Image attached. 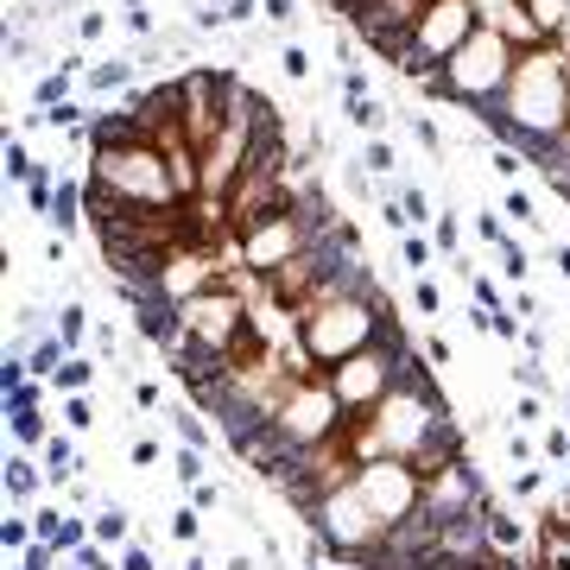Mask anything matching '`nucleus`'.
<instances>
[{"label":"nucleus","instance_id":"obj_6","mask_svg":"<svg viewBox=\"0 0 570 570\" xmlns=\"http://www.w3.org/2000/svg\"><path fill=\"white\" fill-rule=\"evenodd\" d=\"M482 26V13H475V0H425V13H419V26H412L406 51H400V77L412 82H431L438 70H444L450 58H456V45L469 39Z\"/></svg>","mask_w":570,"mask_h":570},{"label":"nucleus","instance_id":"obj_21","mask_svg":"<svg viewBox=\"0 0 570 570\" xmlns=\"http://www.w3.org/2000/svg\"><path fill=\"white\" fill-rule=\"evenodd\" d=\"M489 171L501 184H520V171H527V153H520V146H494L489 153Z\"/></svg>","mask_w":570,"mask_h":570},{"label":"nucleus","instance_id":"obj_44","mask_svg":"<svg viewBox=\"0 0 570 570\" xmlns=\"http://www.w3.org/2000/svg\"><path fill=\"white\" fill-rule=\"evenodd\" d=\"M127 7H146V0H127Z\"/></svg>","mask_w":570,"mask_h":570},{"label":"nucleus","instance_id":"obj_42","mask_svg":"<svg viewBox=\"0 0 570 570\" xmlns=\"http://www.w3.org/2000/svg\"><path fill=\"white\" fill-rule=\"evenodd\" d=\"M551 261H558V273L570 279V242H558V247H551Z\"/></svg>","mask_w":570,"mask_h":570},{"label":"nucleus","instance_id":"obj_10","mask_svg":"<svg viewBox=\"0 0 570 570\" xmlns=\"http://www.w3.org/2000/svg\"><path fill=\"white\" fill-rule=\"evenodd\" d=\"M355 489H362V501L387 527H406V520H419V508H425V475L406 463V456H381V463H362L355 469Z\"/></svg>","mask_w":570,"mask_h":570},{"label":"nucleus","instance_id":"obj_32","mask_svg":"<svg viewBox=\"0 0 570 570\" xmlns=\"http://www.w3.org/2000/svg\"><path fill=\"white\" fill-rule=\"evenodd\" d=\"M63 425H70V431H89V425H96V419H89V400H82V393H70V400H63Z\"/></svg>","mask_w":570,"mask_h":570},{"label":"nucleus","instance_id":"obj_43","mask_svg":"<svg viewBox=\"0 0 570 570\" xmlns=\"http://www.w3.org/2000/svg\"><path fill=\"white\" fill-rule=\"evenodd\" d=\"M184 570H209V558H190V564H184Z\"/></svg>","mask_w":570,"mask_h":570},{"label":"nucleus","instance_id":"obj_27","mask_svg":"<svg viewBox=\"0 0 570 570\" xmlns=\"http://www.w3.org/2000/svg\"><path fill=\"white\" fill-rule=\"evenodd\" d=\"M279 70H285V82H305V77H311V51H305V45H285V51H279Z\"/></svg>","mask_w":570,"mask_h":570},{"label":"nucleus","instance_id":"obj_15","mask_svg":"<svg viewBox=\"0 0 570 570\" xmlns=\"http://www.w3.org/2000/svg\"><path fill=\"white\" fill-rule=\"evenodd\" d=\"M527 13H532V26L558 45V32H564V20H570V0H527Z\"/></svg>","mask_w":570,"mask_h":570},{"label":"nucleus","instance_id":"obj_36","mask_svg":"<svg viewBox=\"0 0 570 570\" xmlns=\"http://www.w3.org/2000/svg\"><path fill=\"white\" fill-rule=\"evenodd\" d=\"M546 456H551V463H564V456H570V431H564V425L546 431Z\"/></svg>","mask_w":570,"mask_h":570},{"label":"nucleus","instance_id":"obj_29","mask_svg":"<svg viewBox=\"0 0 570 570\" xmlns=\"http://www.w3.org/2000/svg\"><path fill=\"white\" fill-rule=\"evenodd\" d=\"M475 235H482V242H508V228H501V209H475Z\"/></svg>","mask_w":570,"mask_h":570},{"label":"nucleus","instance_id":"obj_5","mask_svg":"<svg viewBox=\"0 0 570 570\" xmlns=\"http://www.w3.org/2000/svg\"><path fill=\"white\" fill-rule=\"evenodd\" d=\"M305 520H311V532H317V539H324V546L336 551V558H374V551H381V546L393 539V527L362 501L355 475L317 494V508H311Z\"/></svg>","mask_w":570,"mask_h":570},{"label":"nucleus","instance_id":"obj_18","mask_svg":"<svg viewBox=\"0 0 570 570\" xmlns=\"http://www.w3.org/2000/svg\"><path fill=\"white\" fill-rule=\"evenodd\" d=\"M51 223H58V228H77V223H82V190H77L70 178H63L58 197H51Z\"/></svg>","mask_w":570,"mask_h":570},{"label":"nucleus","instance_id":"obj_7","mask_svg":"<svg viewBox=\"0 0 570 570\" xmlns=\"http://www.w3.org/2000/svg\"><path fill=\"white\" fill-rule=\"evenodd\" d=\"M235 235H242L235 247H242V266H247V273H254V279H279L285 266L305 261L311 242H317V235H330V228H317L298 204H285V209H273V216H261V223L235 228Z\"/></svg>","mask_w":570,"mask_h":570},{"label":"nucleus","instance_id":"obj_3","mask_svg":"<svg viewBox=\"0 0 570 570\" xmlns=\"http://www.w3.org/2000/svg\"><path fill=\"white\" fill-rule=\"evenodd\" d=\"M513 63H520V45H513L501 26H475V32L456 45V58H450L425 89H431V96H444L450 108L494 115L501 96H508V82H513Z\"/></svg>","mask_w":570,"mask_h":570},{"label":"nucleus","instance_id":"obj_40","mask_svg":"<svg viewBox=\"0 0 570 570\" xmlns=\"http://www.w3.org/2000/svg\"><path fill=\"white\" fill-rule=\"evenodd\" d=\"M134 463L153 469V463H159V444H153V438H140V444H134Z\"/></svg>","mask_w":570,"mask_h":570},{"label":"nucleus","instance_id":"obj_16","mask_svg":"<svg viewBox=\"0 0 570 570\" xmlns=\"http://www.w3.org/2000/svg\"><path fill=\"white\" fill-rule=\"evenodd\" d=\"M431 254H438V247H431V235H419V228H412V235H400V266H406L412 279H425Z\"/></svg>","mask_w":570,"mask_h":570},{"label":"nucleus","instance_id":"obj_17","mask_svg":"<svg viewBox=\"0 0 570 570\" xmlns=\"http://www.w3.org/2000/svg\"><path fill=\"white\" fill-rule=\"evenodd\" d=\"M82 82H89V89H127V82H134V63L127 58H108V63H96V70H82Z\"/></svg>","mask_w":570,"mask_h":570},{"label":"nucleus","instance_id":"obj_24","mask_svg":"<svg viewBox=\"0 0 570 570\" xmlns=\"http://www.w3.org/2000/svg\"><path fill=\"white\" fill-rule=\"evenodd\" d=\"M171 539H178V546H197V539H204V513L178 508V513H171Z\"/></svg>","mask_w":570,"mask_h":570},{"label":"nucleus","instance_id":"obj_13","mask_svg":"<svg viewBox=\"0 0 570 570\" xmlns=\"http://www.w3.org/2000/svg\"><path fill=\"white\" fill-rule=\"evenodd\" d=\"M362 171H367V178H381V184L400 178V165H393V140H387V134L362 140Z\"/></svg>","mask_w":570,"mask_h":570},{"label":"nucleus","instance_id":"obj_35","mask_svg":"<svg viewBox=\"0 0 570 570\" xmlns=\"http://www.w3.org/2000/svg\"><path fill=\"white\" fill-rule=\"evenodd\" d=\"M412 305L425 311V317H438V285H431V279H412Z\"/></svg>","mask_w":570,"mask_h":570},{"label":"nucleus","instance_id":"obj_23","mask_svg":"<svg viewBox=\"0 0 570 570\" xmlns=\"http://www.w3.org/2000/svg\"><path fill=\"white\" fill-rule=\"evenodd\" d=\"M501 216H513V223H539V209H532V197L527 190H520V184H508V190H501Z\"/></svg>","mask_w":570,"mask_h":570},{"label":"nucleus","instance_id":"obj_39","mask_svg":"<svg viewBox=\"0 0 570 570\" xmlns=\"http://www.w3.org/2000/svg\"><path fill=\"white\" fill-rule=\"evenodd\" d=\"M546 489V469H520V475H513V494H539Z\"/></svg>","mask_w":570,"mask_h":570},{"label":"nucleus","instance_id":"obj_30","mask_svg":"<svg viewBox=\"0 0 570 570\" xmlns=\"http://www.w3.org/2000/svg\"><path fill=\"white\" fill-rule=\"evenodd\" d=\"M178 482H190V489L204 482V450H190V444L178 450Z\"/></svg>","mask_w":570,"mask_h":570},{"label":"nucleus","instance_id":"obj_38","mask_svg":"<svg viewBox=\"0 0 570 570\" xmlns=\"http://www.w3.org/2000/svg\"><path fill=\"white\" fill-rule=\"evenodd\" d=\"M501 444H508V456H513V463H532V444L520 438V425H513V431H501Z\"/></svg>","mask_w":570,"mask_h":570},{"label":"nucleus","instance_id":"obj_2","mask_svg":"<svg viewBox=\"0 0 570 570\" xmlns=\"http://www.w3.org/2000/svg\"><path fill=\"white\" fill-rule=\"evenodd\" d=\"M387 298L381 292H317L298 317H292V348H298V367L311 374H330L343 367L348 355L387 343Z\"/></svg>","mask_w":570,"mask_h":570},{"label":"nucleus","instance_id":"obj_25","mask_svg":"<svg viewBox=\"0 0 570 570\" xmlns=\"http://www.w3.org/2000/svg\"><path fill=\"white\" fill-rule=\"evenodd\" d=\"M7 178H20V184H32V178H39V165H32L26 140H7Z\"/></svg>","mask_w":570,"mask_h":570},{"label":"nucleus","instance_id":"obj_31","mask_svg":"<svg viewBox=\"0 0 570 570\" xmlns=\"http://www.w3.org/2000/svg\"><path fill=\"white\" fill-rule=\"evenodd\" d=\"M58 336H63L70 348L82 343V305H63V311H58Z\"/></svg>","mask_w":570,"mask_h":570},{"label":"nucleus","instance_id":"obj_4","mask_svg":"<svg viewBox=\"0 0 570 570\" xmlns=\"http://www.w3.org/2000/svg\"><path fill=\"white\" fill-rule=\"evenodd\" d=\"M343 431H348V412L336 400V387H330V374H298L292 393L279 400V412H273V438L285 450H298V456L336 444Z\"/></svg>","mask_w":570,"mask_h":570},{"label":"nucleus","instance_id":"obj_26","mask_svg":"<svg viewBox=\"0 0 570 570\" xmlns=\"http://www.w3.org/2000/svg\"><path fill=\"white\" fill-rule=\"evenodd\" d=\"M89 381H96V367L82 362V355H70V362L58 367V387H63V393H82Z\"/></svg>","mask_w":570,"mask_h":570},{"label":"nucleus","instance_id":"obj_34","mask_svg":"<svg viewBox=\"0 0 570 570\" xmlns=\"http://www.w3.org/2000/svg\"><path fill=\"white\" fill-rule=\"evenodd\" d=\"M121 570H153V551H146V539L121 546Z\"/></svg>","mask_w":570,"mask_h":570},{"label":"nucleus","instance_id":"obj_28","mask_svg":"<svg viewBox=\"0 0 570 570\" xmlns=\"http://www.w3.org/2000/svg\"><path fill=\"white\" fill-rule=\"evenodd\" d=\"M171 419H178V438L190 450H209V425H204V419H190V412H171Z\"/></svg>","mask_w":570,"mask_h":570},{"label":"nucleus","instance_id":"obj_1","mask_svg":"<svg viewBox=\"0 0 570 570\" xmlns=\"http://www.w3.org/2000/svg\"><path fill=\"white\" fill-rule=\"evenodd\" d=\"M489 127L501 146H520V153H539V159L564 140L570 134V58L558 45L520 51L513 82L501 96V108L489 115Z\"/></svg>","mask_w":570,"mask_h":570},{"label":"nucleus","instance_id":"obj_11","mask_svg":"<svg viewBox=\"0 0 570 570\" xmlns=\"http://www.w3.org/2000/svg\"><path fill=\"white\" fill-rule=\"evenodd\" d=\"M216 254L209 247H171L159 266V298H171V305H190V298H204V292H216Z\"/></svg>","mask_w":570,"mask_h":570},{"label":"nucleus","instance_id":"obj_37","mask_svg":"<svg viewBox=\"0 0 570 570\" xmlns=\"http://www.w3.org/2000/svg\"><path fill=\"white\" fill-rule=\"evenodd\" d=\"M102 32H108V20H102V13H82V20H77V39H82V45H96Z\"/></svg>","mask_w":570,"mask_h":570},{"label":"nucleus","instance_id":"obj_12","mask_svg":"<svg viewBox=\"0 0 570 570\" xmlns=\"http://www.w3.org/2000/svg\"><path fill=\"white\" fill-rule=\"evenodd\" d=\"M89 539H96V546H134L140 532L127 527V508H121V501H102V508L89 513Z\"/></svg>","mask_w":570,"mask_h":570},{"label":"nucleus","instance_id":"obj_19","mask_svg":"<svg viewBox=\"0 0 570 570\" xmlns=\"http://www.w3.org/2000/svg\"><path fill=\"white\" fill-rule=\"evenodd\" d=\"M70 77H77V70H51V77H39V89H32L39 115H45V108H63V96H70Z\"/></svg>","mask_w":570,"mask_h":570},{"label":"nucleus","instance_id":"obj_20","mask_svg":"<svg viewBox=\"0 0 570 570\" xmlns=\"http://www.w3.org/2000/svg\"><path fill=\"white\" fill-rule=\"evenodd\" d=\"M431 247H438V254H456V247H463V228H456V209H438V223H431Z\"/></svg>","mask_w":570,"mask_h":570},{"label":"nucleus","instance_id":"obj_33","mask_svg":"<svg viewBox=\"0 0 570 570\" xmlns=\"http://www.w3.org/2000/svg\"><path fill=\"white\" fill-rule=\"evenodd\" d=\"M539 393H520V400H513V425H539Z\"/></svg>","mask_w":570,"mask_h":570},{"label":"nucleus","instance_id":"obj_22","mask_svg":"<svg viewBox=\"0 0 570 570\" xmlns=\"http://www.w3.org/2000/svg\"><path fill=\"white\" fill-rule=\"evenodd\" d=\"M527 273H532L527 247H520V242L508 235V242H501V279H508V285H527Z\"/></svg>","mask_w":570,"mask_h":570},{"label":"nucleus","instance_id":"obj_9","mask_svg":"<svg viewBox=\"0 0 570 570\" xmlns=\"http://www.w3.org/2000/svg\"><path fill=\"white\" fill-rule=\"evenodd\" d=\"M178 324H184V343L190 348H209V355L235 362V348L254 336V305H247L235 285H216V292H204V298L178 305Z\"/></svg>","mask_w":570,"mask_h":570},{"label":"nucleus","instance_id":"obj_45","mask_svg":"<svg viewBox=\"0 0 570 570\" xmlns=\"http://www.w3.org/2000/svg\"><path fill=\"white\" fill-rule=\"evenodd\" d=\"M564 570H570V564H564Z\"/></svg>","mask_w":570,"mask_h":570},{"label":"nucleus","instance_id":"obj_14","mask_svg":"<svg viewBox=\"0 0 570 570\" xmlns=\"http://www.w3.org/2000/svg\"><path fill=\"white\" fill-rule=\"evenodd\" d=\"M348 121H355V134L374 140V134L387 127V102H381V96H348Z\"/></svg>","mask_w":570,"mask_h":570},{"label":"nucleus","instance_id":"obj_8","mask_svg":"<svg viewBox=\"0 0 570 570\" xmlns=\"http://www.w3.org/2000/svg\"><path fill=\"white\" fill-rule=\"evenodd\" d=\"M406 367H419V355L406 362V348H400V336H387V343L362 348V355H348L343 367H330V387H336V400H343V412L355 419V412H374L381 400H387L400 381H406Z\"/></svg>","mask_w":570,"mask_h":570},{"label":"nucleus","instance_id":"obj_41","mask_svg":"<svg viewBox=\"0 0 570 570\" xmlns=\"http://www.w3.org/2000/svg\"><path fill=\"white\" fill-rule=\"evenodd\" d=\"M134 400H140V412H153V406H159V381H140V393H134Z\"/></svg>","mask_w":570,"mask_h":570}]
</instances>
